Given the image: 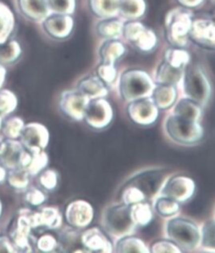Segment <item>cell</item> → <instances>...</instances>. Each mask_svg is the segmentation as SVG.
I'll return each mask as SVG.
<instances>
[{
	"instance_id": "6da1fadb",
	"label": "cell",
	"mask_w": 215,
	"mask_h": 253,
	"mask_svg": "<svg viewBox=\"0 0 215 253\" xmlns=\"http://www.w3.org/2000/svg\"><path fill=\"white\" fill-rule=\"evenodd\" d=\"M165 232L180 251L191 252L201 246V227L190 218L178 215L167 218Z\"/></svg>"
},
{
	"instance_id": "7a4b0ae2",
	"label": "cell",
	"mask_w": 215,
	"mask_h": 253,
	"mask_svg": "<svg viewBox=\"0 0 215 253\" xmlns=\"http://www.w3.org/2000/svg\"><path fill=\"white\" fill-rule=\"evenodd\" d=\"M184 97L194 101L202 107L209 103L212 86L208 76L200 65H187L180 81Z\"/></svg>"
},
{
	"instance_id": "3957f363",
	"label": "cell",
	"mask_w": 215,
	"mask_h": 253,
	"mask_svg": "<svg viewBox=\"0 0 215 253\" xmlns=\"http://www.w3.org/2000/svg\"><path fill=\"white\" fill-rule=\"evenodd\" d=\"M101 224L104 232L113 240L134 234L137 229L130 215V206L124 204L123 202L110 204L104 209Z\"/></svg>"
},
{
	"instance_id": "277c9868",
	"label": "cell",
	"mask_w": 215,
	"mask_h": 253,
	"mask_svg": "<svg viewBox=\"0 0 215 253\" xmlns=\"http://www.w3.org/2000/svg\"><path fill=\"white\" fill-rule=\"evenodd\" d=\"M166 136L179 145L191 146L200 143L204 138V128L200 121H191L169 114L164 122Z\"/></svg>"
},
{
	"instance_id": "5b68a950",
	"label": "cell",
	"mask_w": 215,
	"mask_h": 253,
	"mask_svg": "<svg viewBox=\"0 0 215 253\" xmlns=\"http://www.w3.org/2000/svg\"><path fill=\"white\" fill-rule=\"evenodd\" d=\"M155 84L146 72L128 70L122 73L118 80L119 94L126 103H129L141 98L151 97Z\"/></svg>"
},
{
	"instance_id": "8992f818",
	"label": "cell",
	"mask_w": 215,
	"mask_h": 253,
	"mask_svg": "<svg viewBox=\"0 0 215 253\" xmlns=\"http://www.w3.org/2000/svg\"><path fill=\"white\" fill-rule=\"evenodd\" d=\"M192 13L186 7H176L165 17L166 36L176 47H185L188 44L189 33L192 25Z\"/></svg>"
},
{
	"instance_id": "52a82bcc",
	"label": "cell",
	"mask_w": 215,
	"mask_h": 253,
	"mask_svg": "<svg viewBox=\"0 0 215 253\" xmlns=\"http://www.w3.org/2000/svg\"><path fill=\"white\" fill-rule=\"evenodd\" d=\"M122 36H124L131 45H134L140 52L143 53L152 52L158 44V38H156L155 33L146 28L143 23L135 20L124 24Z\"/></svg>"
},
{
	"instance_id": "ba28073f",
	"label": "cell",
	"mask_w": 215,
	"mask_h": 253,
	"mask_svg": "<svg viewBox=\"0 0 215 253\" xmlns=\"http://www.w3.org/2000/svg\"><path fill=\"white\" fill-rule=\"evenodd\" d=\"M195 182L187 175H172L164 182L159 195L171 198L179 204L191 200L195 193Z\"/></svg>"
},
{
	"instance_id": "9c48e42d",
	"label": "cell",
	"mask_w": 215,
	"mask_h": 253,
	"mask_svg": "<svg viewBox=\"0 0 215 253\" xmlns=\"http://www.w3.org/2000/svg\"><path fill=\"white\" fill-rule=\"evenodd\" d=\"M113 108L105 98L89 100L83 120L90 127L101 130L106 128L113 120Z\"/></svg>"
},
{
	"instance_id": "30bf717a",
	"label": "cell",
	"mask_w": 215,
	"mask_h": 253,
	"mask_svg": "<svg viewBox=\"0 0 215 253\" xmlns=\"http://www.w3.org/2000/svg\"><path fill=\"white\" fill-rule=\"evenodd\" d=\"M127 115L129 119L138 125L150 126L158 120L160 109L154 104L151 97H146L129 102Z\"/></svg>"
},
{
	"instance_id": "8fae6325",
	"label": "cell",
	"mask_w": 215,
	"mask_h": 253,
	"mask_svg": "<svg viewBox=\"0 0 215 253\" xmlns=\"http://www.w3.org/2000/svg\"><path fill=\"white\" fill-rule=\"evenodd\" d=\"M31 154L45 150L49 142V132L43 124L32 122L24 125L18 139Z\"/></svg>"
},
{
	"instance_id": "7c38bea8",
	"label": "cell",
	"mask_w": 215,
	"mask_h": 253,
	"mask_svg": "<svg viewBox=\"0 0 215 253\" xmlns=\"http://www.w3.org/2000/svg\"><path fill=\"white\" fill-rule=\"evenodd\" d=\"M33 229L30 217L28 214V209L23 208L19 210L18 216L13 221L9 235L10 240L15 247L16 251L31 252L32 247L30 245V233Z\"/></svg>"
},
{
	"instance_id": "4fadbf2b",
	"label": "cell",
	"mask_w": 215,
	"mask_h": 253,
	"mask_svg": "<svg viewBox=\"0 0 215 253\" xmlns=\"http://www.w3.org/2000/svg\"><path fill=\"white\" fill-rule=\"evenodd\" d=\"M89 99L79 89L64 90L59 101L61 112L73 121L83 120Z\"/></svg>"
},
{
	"instance_id": "5bb4252c",
	"label": "cell",
	"mask_w": 215,
	"mask_h": 253,
	"mask_svg": "<svg viewBox=\"0 0 215 253\" xmlns=\"http://www.w3.org/2000/svg\"><path fill=\"white\" fill-rule=\"evenodd\" d=\"M94 216L93 206L84 200L72 201L65 208V221L73 228H86L92 224Z\"/></svg>"
},
{
	"instance_id": "9a60e30c",
	"label": "cell",
	"mask_w": 215,
	"mask_h": 253,
	"mask_svg": "<svg viewBox=\"0 0 215 253\" xmlns=\"http://www.w3.org/2000/svg\"><path fill=\"white\" fill-rule=\"evenodd\" d=\"M43 31L55 40H64L71 36L73 30V19L71 15L55 14L48 15L42 21Z\"/></svg>"
},
{
	"instance_id": "2e32d148",
	"label": "cell",
	"mask_w": 215,
	"mask_h": 253,
	"mask_svg": "<svg viewBox=\"0 0 215 253\" xmlns=\"http://www.w3.org/2000/svg\"><path fill=\"white\" fill-rule=\"evenodd\" d=\"M189 38L202 47L215 48V22L203 18L193 20Z\"/></svg>"
},
{
	"instance_id": "e0dca14e",
	"label": "cell",
	"mask_w": 215,
	"mask_h": 253,
	"mask_svg": "<svg viewBox=\"0 0 215 253\" xmlns=\"http://www.w3.org/2000/svg\"><path fill=\"white\" fill-rule=\"evenodd\" d=\"M28 214L33 229L38 227H45L47 229H58L62 225V215L56 207H43L39 211H32L28 209Z\"/></svg>"
},
{
	"instance_id": "ac0fdd59",
	"label": "cell",
	"mask_w": 215,
	"mask_h": 253,
	"mask_svg": "<svg viewBox=\"0 0 215 253\" xmlns=\"http://www.w3.org/2000/svg\"><path fill=\"white\" fill-rule=\"evenodd\" d=\"M81 242L86 251L113 252V245L111 242L106 237V233L98 227L85 229L82 232Z\"/></svg>"
},
{
	"instance_id": "d6986e66",
	"label": "cell",
	"mask_w": 215,
	"mask_h": 253,
	"mask_svg": "<svg viewBox=\"0 0 215 253\" xmlns=\"http://www.w3.org/2000/svg\"><path fill=\"white\" fill-rule=\"evenodd\" d=\"M17 8L23 17L35 22H42L52 14L46 0H17Z\"/></svg>"
},
{
	"instance_id": "ffe728a7",
	"label": "cell",
	"mask_w": 215,
	"mask_h": 253,
	"mask_svg": "<svg viewBox=\"0 0 215 253\" xmlns=\"http://www.w3.org/2000/svg\"><path fill=\"white\" fill-rule=\"evenodd\" d=\"M24 151L26 148L22 146L18 139H6L0 153V162L7 170L20 167Z\"/></svg>"
},
{
	"instance_id": "44dd1931",
	"label": "cell",
	"mask_w": 215,
	"mask_h": 253,
	"mask_svg": "<svg viewBox=\"0 0 215 253\" xmlns=\"http://www.w3.org/2000/svg\"><path fill=\"white\" fill-rule=\"evenodd\" d=\"M77 89L85 95L89 100L97 98H105L108 95V88L106 84L98 77V76H88L82 79L79 83Z\"/></svg>"
},
{
	"instance_id": "7402d4cb",
	"label": "cell",
	"mask_w": 215,
	"mask_h": 253,
	"mask_svg": "<svg viewBox=\"0 0 215 253\" xmlns=\"http://www.w3.org/2000/svg\"><path fill=\"white\" fill-rule=\"evenodd\" d=\"M151 99L159 109H169L177 102L178 90L175 85L168 84H155L151 94Z\"/></svg>"
},
{
	"instance_id": "603a6c76",
	"label": "cell",
	"mask_w": 215,
	"mask_h": 253,
	"mask_svg": "<svg viewBox=\"0 0 215 253\" xmlns=\"http://www.w3.org/2000/svg\"><path fill=\"white\" fill-rule=\"evenodd\" d=\"M171 114L191 121H200L203 116V107L194 101L183 97L173 104Z\"/></svg>"
},
{
	"instance_id": "cb8c5ba5",
	"label": "cell",
	"mask_w": 215,
	"mask_h": 253,
	"mask_svg": "<svg viewBox=\"0 0 215 253\" xmlns=\"http://www.w3.org/2000/svg\"><path fill=\"white\" fill-rule=\"evenodd\" d=\"M184 70L173 67L166 61L162 62L154 73V82L156 84H168V85H179L183 78Z\"/></svg>"
},
{
	"instance_id": "d4e9b609",
	"label": "cell",
	"mask_w": 215,
	"mask_h": 253,
	"mask_svg": "<svg viewBox=\"0 0 215 253\" xmlns=\"http://www.w3.org/2000/svg\"><path fill=\"white\" fill-rule=\"evenodd\" d=\"M126 53V47L118 39L106 40L99 49L101 62L114 64Z\"/></svg>"
},
{
	"instance_id": "484cf974",
	"label": "cell",
	"mask_w": 215,
	"mask_h": 253,
	"mask_svg": "<svg viewBox=\"0 0 215 253\" xmlns=\"http://www.w3.org/2000/svg\"><path fill=\"white\" fill-rule=\"evenodd\" d=\"M124 23L122 20L117 19L115 17L111 18H104L97 24L98 35L106 39H118L122 36Z\"/></svg>"
},
{
	"instance_id": "4316f807",
	"label": "cell",
	"mask_w": 215,
	"mask_h": 253,
	"mask_svg": "<svg viewBox=\"0 0 215 253\" xmlns=\"http://www.w3.org/2000/svg\"><path fill=\"white\" fill-rule=\"evenodd\" d=\"M120 0H89L92 12L99 18H111L119 15Z\"/></svg>"
},
{
	"instance_id": "83f0119b",
	"label": "cell",
	"mask_w": 215,
	"mask_h": 253,
	"mask_svg": "<svg viewBox=\"0 0 215 253\" xmlns=\"http://www.w3.org/2000/svg\"><path fill=\"white\" fill-rule=\"evenodd\" d=\"M130 215L138 227H146L153 220V209L151 205L143 201L130 206Z\"/></svg>"
},
{
	"instance_id": "f1b7e54d",
	"label": "cell",
	"mask_w": 215,
	"mask_h": 253,
	"mask_svg": "<svg viewBox=\"0 0 215 253\" xmlns=\"http://www.w3.org/2000/svg\"><path fill=\"white\" fill-rule=\"evenodd\" d=\"M113 251L115 252H150L149 247H148L143 240H141L137 237H134L132 234L125 235L118 240H115V244L113 246Z\"/></svg>"
},
{
	"instance_id": "f546056e",
	"label": "cell",
	"mask_w": 215,
	"mask_h": 253,
	"mask_svg": "<svg viewBox=\"0 0 215 253\" xmlns=\"http://www.w3.org/2000/svg\"><path fill=\"white\" fill-rule=\"evenodd\" d=\"M145 12L146 3L144 0H120L119 14L124 19H139Z\"/></svg>"
},
{
	"instance_id": "4dcf8cb0",
	"label": "cell",
	"mask_w": 215,
	"mask_h": 253,
	"mask_svg": "<svg viewBox=\"0 0 215 253\" xmlns=\"http://www.w3.org/2000/svg\"><path fill=\"white\" fill-rule=\"evenodd\" d=\"M153 210L163 218H170L179 214L180 204L171 198L158 195L153 203Z\"/></svg>"
},
{
	"instance_id": "1f68e13d",
	"label": "cell",
	"mask_w": 215,
	"mask_h": 253,
	"mask_svg": "<svg viewBox=\"0 0 215 253\" xmlns=\"http://www.w3.org/2000/svg\"><path fill=\"white\" fill-rule=\"evenodd\" d=\"M15 29V18L11 8L0 2V44L9 40Z\"/></svg>"
},
{
	"instance_id": "d6a6232c",
	"label": "cell",
	"mask_w": 215,
	"mask_h": 253,
	"mask_svg": "<svg viewBox=\"0 0 215 253\" xmlns=\"http://www.w3.org/2000/svg\"><path fill=\"white\" fill-rule=\"evenodd\" d=\"M31 175L26 168L16 167L6 172V181L10 186L18 191H24L30 185Z\"/></svg>"
},
{
	"instance_id": "836d02e7",
	"label": "cell",
	"mask_w": 215,
	"mask_h": 253,
	"mask_svg": "<svg viewBox=\"0 0 215 253\" xmlns=\"http://www.w3.org/2000/svg\"><path fill=\"white\" fill-rule=\"evenodd\" d=\"M24 125L26 123L19 117H5L2 120L0 133L6 139H19Z\"/></svg>"
},
{
	"instance_id": "e575fe53",
	"label": "cell",
	"mask_w": 215,
	"mask_h": 253,
	"mask_svg": "<svg viewBox=\"0 0 215 253\" xmlns=\"http://www.w3.org/2000/svg\"><path fill=\"white\" fill-rule=\"evenodd\" d=\"M21 46L16 40L6 41L0 44V63L12 64L16 62L21 56Z\"/></svg>"
},
{
	"instance_id": "d590c367",
	"label": "cell",
	"mask_w": 215,
	"mask_h": 253,
	"mask_svg": "<svg viewBox=\"0 0 215 253\" xmlns=\"http://www.w3.org/2000/svg\"><path fill=\"white\" fill-rule=\"evenodd\" d=\"M165 61L177 69L185 70V67L190 63V55L183 47L168 48L164 55Z\"/></svg>"
},
{
	"instance_id": "8d00e7d4",
	"label": "cell",
	"mask_w": 215,
	"mask_h": 253,
	"mask_svg": "<svg viewBox=\"0 0 215 253\" xmlns=\"http://www.w3.org/2000/svg\"><path fill=\"white\" fill-rule=\"evenodd\" d=\"M201 246L203 250L215 252V218L206 221L201 226Z\"/></svg>"
},
{
	"instance_id": "74e56055",
	"label": "cell",
	"mask_w": 215,
	"mask_h": 253,
	"mask_svg": "<svg viewBox=\"0 0 215 253\" xmlns=\"http://www.w3.org/2000/svg\"><path fill=\"white\" fill-rule=\"evenodd\" d=\"M48 165V156L44 150L31 154V159L26 169L31 176H37Z\"/></svg>"
},
{
	"instance_id": "f35d334b",
	"label": "cell",
	"mask_w": 215,
	"mask_h": 253,
	"mask_svg": "<svg viewBox=\"0 0 215 253\" xmlns=\"http://www.w3.org/2000/svg\"><path fill=\"white\" fill-rule=\"evenodd\" d=\"M18 105V100L13 91L0 89V117L5 118L11 115Z\"/></svg>"
},
{
	"instance_id": "ab89813d",
	"label": "cell",
	"mask_w": 215,
	"mask_h": 253,
	"mask_svg": "<svg viewBox=\"0 0 215 253\" xmlns=\"http://www.w3.org/2000/svg\"><path fill=\"white\" fill-rule=\"evenodd\" d=\"M146 200V196L144 191L138 186H127L125 189L123 190L121 201L124 204L128 206H131L134 204L140 203V202H143Z\"/></svg>"
},
{
	"instance_id": "60d3db41",
	"label": "cell",
	"mask_w": 215,
	"mask_h": 253,
	"mask_svg": "<svg viewBox=\"0 0 215 253\" xmlns=\"http://www.w3.org/2000/svg\"><path fill=\"white\" fill-rule=\"evenodd\" d=\"M97 76L106 85H114L118 81V72L114 64L101 63L97 69Z\"/></svg>"
},
{
	"instance_id": "b9f144b4",
	"label": "cell",
	"mask_w": 215,
	"mask_h": 253,
	"mask_svg": "<svg viewBox=\"0 0 215 253\" xmlns=\"http://www.w3.org/2000/svg\"><path fill=\"white\" fill-rule=\"evenodd\" d=\"M46 1L52 13L71 15L75 12L76 0H46Z\"/></svg>"
},
{
	"instance_id": "7bdbcfd3",
	"label": "cell",
	"mask_w": 215,
	"mask_h": 253,
	"mask_svg": "<svg viewBox=\"0 0 215 253\" xmlns=\"http://www.w3.org/2000/svg\"><path fill=\"white\" fill-rule=\"evenodd\" d=\"M41 187L47 191L54 190L58 185V172L54 169H44L38 174Z\"/></svg>"
},
{
	"instance_id": "ee69618b",
	"label": "cell",
	"mask_w": 215,
	"mask_h": 253,
	"mask_svg": "<svg viewBox=\"0 0 215 253\" xmlns=\"http://www.w3.org/2000/svg\"><path fill=\"white\" fill-rule=\"evenodd\" d=\"M24 201L33 207H39L46 201V195L37 187H28L24 190Z\"/></svg>"
},
{
	"instance_id": "f6af8a7d",
	"label": "cell",
	"mask_w": 215,
	"mask_h": 253,
	"mask_svg": "<svg viewBox=\"0 0 215 253\" xmlns=\"http://www.w3.org/2000/svg\"><path fill=\"white\" fill-rule=\"evenodd\" d=\"M149 251L154 252V253H156V252H169V253L170 252H175V253L181 252L180 249L176 245V244L172 241H170L169 239H162V240L155 241L149 247Z\"/></svg>"
},
{
	"instance_id": "bcb514c9",
	"label": "cell",
	"mask_w": 215,
	"mask_h": 253,
	"mask_svg": "<svg viewBox=\"0 0 215 253\" xmlns=\"http://www.w3.org/2000/svg\"><path fill=\"white\" fill-rule=\"evenodd\" d=\"M36 246H37V249L41 252H52L56 250L58 246V242L53 234L44 233L38 239Z\"/></svg>"
},
{
	"instance_id": "7dc6e473",
	"label": "cell",
	"mask_w": 215,
	"mask_h": 253,
	"mask_svg": "<svg viewBox=\"0 0 215 253\" xmlns=\"http://www.w3.org/2000/svg\"><path fill=\"white\" fill-rule=\"evenodd\" d=\"M16 249L13 246V244L10 238L1 237L0 238V252H15Z\"/></svg>"
},
{
	"instance_id": "c3c4849f",
	"label": "cell",
	"mask_w": 215,
	"mask_h": 253,
	"mask_svg": "<svg viewBox=\"0 0 215 253\" xmlns=\"http://www.w3.org/2000/svg\"><path fill=\"white\" fill-rule=\"evenodd\" d=\"M203 1H204V0H178V2L180 3L186 8L196 7L198 5H201L203 3Z\"/></svg>"
},
{
	"instance_id": "681fc988",
	"label": "cell",
	"mask_w": 215,
	"mask_h": 253,
	"mask_svg": "<svg viewBox=\"0 0 215 253\" xmlns=\"http://www.w3.org/2000/svg\"><path fill=\"white\" fill-rule=\"evenodd\" d=\"M5 77H6V69L3 64L0 63V89H1L3 83L5 81Z\"/></svg>"
},
{
	"instance_id": "f907efd6",
	"label": "cell",
	"mask_w": 215,
	"mask_h": 253,
	"mask_svg": "<svg viewBox=\"0 0 215 253\" xmlns=\"http://www.w3.org/2000/svg\"><path fill=\"white\" fill-rule=\"evenodd\" d=\"M6 168L0 165V184H2L6 180Z\"/></svg>"
},
{
	"instance_id": "816d5d0a",
	"label": "cell",
	"mask_w": 215,
	"mask_h": 253,
	"mask_svg": "<svg viewBox=\"0 0 215 253\" xmlns=\"http://www.w3.org/2000/svg\"><path fill=\"white\" fill-rule=\"evenodd\" d=\"M3 144H4V140H3V136H2V134H0V153H1V150H2V147H3Z\"/></svg>"
},
{
	"instance_id": "f5cc1de1",
	"label": "cell",
	"mask_w": 215,
	"mask_h": 253,
	"mask_svg": "<svg viewBox=\"0 0 215 253\" xmlns=\"http://www.w3.org/2000/svg\"><path fill=\"white\" fill-rule=\"evenodd\" d=\"M2 120H3V118L0 117V130H1V124H2Z\"/></svg>"
},
{
	"instance_id": "db71d44e",
	"label": "cell",
	"mask_w": 215,
	"mask_h": 253,
	"mask_svg": "<svg viewBox=\"0 0 215 253\" xmlns=\"http://www.w3.org/2000/svg\"><path fill=\"white\" fill-rule=\"evenodd\" d=\"M2 212V205H1V202H0V215H1Z\"/></svg>"
},
{
	"instance_id": "11a10c76",
	"label": "cell",
	"mask_w": 215,
	"mask_h": 253,
	"mask_svg": "<svg viewBox=\"0 0 215 253\" xmlns=\"http://www.w3.org/2000/svg\"><path fill=\"white\" fill-rule=\"evenodd\" d=\"M213 1H214V2H215V0H213Z\"/></svg>"
}]
</instances>
